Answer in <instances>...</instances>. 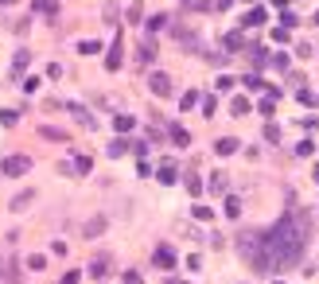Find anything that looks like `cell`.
<instances>
[{"label": "cell", "instance_id": "cell-1", "mask_svg": "<svg viewBox=\"0 0 319 284\" xmlns=\"http://www.w3.org/2000/svg\"><path fill=\"white\" fill-rule=\"evenodd\" d=\"M308 214L304 210H288L280 222H272L265 233H257L261 237V245L253 249V269H261V273H280V269H288V265H296L300 257H304V249H308Z\"/></svg>", "mask_w": 319, "mask_h": 284}, {"label": "cell", "instance_id": "cell-2", "mask_svg": "<svg viewBox=\"0 0 319 284\" xmlns=\"http://www.w3.org/2000/svg\"><path fill=\"white\" fill-rule=\"evenodd\" d=\"M0 171H4V175H24V171H31V160H27V156H8V160L0 164Z\"/></svg>", "mask_w": 319, "mask_h": 284}, {"label": "cell", "instance_id": "cell-3", "mask_svg": "<svg viewBox=\"0 0 319 284\" xmlns=\"http://www.w3.org/2000/svg\"><path fill=\"white\" fill-rule=\"evenodd\" d=\"M148 86H152V94H156V98H167V94H171V78H167V74H152V78H148Z\"/></svg>", "mask_w": 319, "mask_h": 284}, {"label": "cell", "instance_id": "cell-4", "mask_svg": "<svg viewBox=\"0 0 319 284\" xmlns=\"http://www.w3.org/2000/svg\"><path fill=\"white\" fill-rule=\"evenodd\" d=\"M167 136L175 140V148H187V144H191V136H187V129H183V125H167Z\"/></svg>", "mask_w": 319, "mask_h": 284}, {"label": "cell", "instance_id": "cell-5", "mask_svg": "<svg viewBox=\"0 0 319 284\" xmlns=\"http://www.w3.org/2000/svg\"><path fill=\"white\" fill-rule=\"evenodd\" d=\"M156 179H160V183H163V187H171V183H179V171L171 168V164H163V168L156 171Z\"/></svg>", "mask_w": 319, "mask_h": 284}, {"label": "cell", "instance_id": "cell-6", "mask_svg": "<svg viewBox=\"0 0 319 284\" xmlns=\"http://www.w3.org/2000/svg\"><path fill=\"white\" fill-rule=\"evenodd\" d=\"M265 20H268L265 8H253V12H245V20H241V24H245V27H261Z\"/></svg>", "mask_w": 319, "mask_h": 284}, {"label": "cell", "instance_id": "cell-7", "mask_svg": "<svg viewBox=\"0 0 319 284\" xmlns=\"http://www.w3.org/2000/svg\"><path fill=\"white\" fill-rule=\"evenodd\" d=\"M156 265H160V269H171V265H175V253H171L167 245H160V249H156Z\"/></svg>", "mask_w": 319, "mask_h": 284}, {"label": "cell", "instance_id": "cell-8", "mask_svg": "<svg viewBox=\"0 0 319 284\" xmlns=\"http://www.w3.org/2000/svg\"><path fill=\"white\" fill-rule=\"evenodd\" d=\"M214 152H218V156H230V152H238V140H234V136H222V140L214 144Z\"/></svg>", "mask_w": 319, "mask_h": 284}, {"label": "cell", "instance_id": "cell-9", "mask_svg": "<svg viewBox=\"0 0 319 284\" xmlns=\"http://www.w3.org/2000/svg\"><path fill=\"white\" fill-rule=\"evenodd\" d=\"M113 125H117V132H129V129H136V117H133V113H117Z\"/></svg>", "mask_w": 319, "mask_h": 284}, {"label": "cell", "instance_id": "cell-10", "mask_svg": "<svg viewBox=\"0 0 319 284\" xmlns=\"http://www.w3.org/2000/svg\"><path fill=\"white\" fill-rule=\"evenodd\" d=\"M106 66H109V70H117V66H121V39H113V47H109Z\"/></svg>", "mask_w": 319, "mask_h": 284}, {"label": "cell", "instance_id": "cell-11", "mask_svg": "<svg viewBox=\"0 0 319 284\" xmlns=\"http://www.w3.org/2000/svg\"><path fill=\"white\" fill-rule=\"evenodd\" d=\"M222 214H226V218H238V214H241V203H238V199L230 195V199L222 203Z\"/></svg>", "mask_w": 319, "mask_h": 284}, {"label": "cell", "instance_id": "cell-12", "mask_svg": "<svg viewBox=\"0 0 319 284\" xmlns=\"http://www.w3.org/2000/svg\"><path fill=\"white\" fill-rule=\"evenodd\" d=\"M272 105H276V90H268L265 98H261V105H257V109H261V117H272Z\"/></svg>", "mask_w": 319, "mask_h": 284}, {"label": "cell", "instance_id": "cell-13", "mask_svg": "<svg viewBox=\"0 0 319 284\" xmlns=\"http://www.w3.org/2000/svg\"><path fill=\"white\" fill-rule=\"evenodd\" d=\"M106 273H109V257H98V261L90 265V277H98V281H102Z\"/></svg>", "mask_w": 319, "mask_h": 284}, {"label": "cell", "instance_id": "cell-14", "mask_svg": "<svg viewBox=\"0 0 319 284\" xmlns=\"http://www.w3.org/2000/svg\"><path fill=\"white\" fill-rule=\"evenodd\" d=\"M24 66H27V51H20V55L12 58V70H8V74H12V78H16V74H20V70H24Z\"/></svg>", "mask_w": 319, "mask_h": 284}, {"label": "cell", "instance_id": "cell-15", "mask_svg": "<svg viewBox=\"0 0 319 284\" xmlns=\"http://www.w3.org/2000/svg\"><path fill=\"white\" fill-rule=\"evenodd\" d=\"M230 109H234V117H245V113H249V102H245V98H234Z\"/></svg>", "mask_w": 319, "mask_h": 284}, {"label": "cell", "instance_id": "cell-16", "mask_svg": "<svg viewBox=\"0 0 319 284\" xmlns=\"http://www.w3.org/2000/svg\"><path fill=\"white\" fill-rule=\"evenodd\" d=\"M156 58V43L148 39V43H140V62H152Z\"/></svg>", "mask_w": 319, "mask_h": 284}, {"label": "cell", "instance_id": "cell-17", "mask_svg": "<svg viewBox=\"0 0 319 284\" xmlns=\"http://www.w3.org/2000/svg\"><path fill=\"white\" fill-rule=\"evenodd\" d=\"M16 121H20V109H0V125H8V129H12Z\"/></svg>", "mask_w": 319, "mask_h": 284}, {"label": "cell", "instance_id": "cell-18", "mask_svg": "<svg viewBox=\"0 0 319 284\" xmlns=\"http://www.w3.org/2000/svg\"><path fill=\"white\" fill-rule=\"evenodd\" d=\"M35 195L31 191H24V195H16V203H12V210H27V203H31Z\"/></svg>", "mask_w": 319, "mask_h": 284}, {"label": "cell", "instance_id": "cell-19", "mask_svg": "<svg viewBox=\"0 0 319 284\" xmlns=\"http://www.w3.org/2000/svg\"><path fill=\"white\" fill-rule=\"evenodd\" d=\"M70 113L78 117V121H82V125H86V129H94V117L86 113V109H82V105H74V109H70Z\"/></svg>", "mask_w": 319, "mask_h": 284}, {"label": "cell", "instance_id": "cell-20", "mask_svg": "<svg viewBox=\"0 0 319 284\" xmlns=\"http://www.w3.org/2000/svg\"><path fill=\"white\" fill-rule=\"evenodd\" d=\"M78 51H82V55H98V51H102V43H94V39H86V43H78Z\"/></svg>", "mask_w": 319, "mask_h": 284}, {"label": "cell", "instance_id": "cell-21", "mask_svg": "<svg viewBox=\"0 0 319 284\" xmlns=\"http://www.w3.org/2000/svg\"><path fill=\"white\" fill-rule=\"evenodd\" d=\"M241 82H245V90H261V86H265V82H261V74H245Z\"/></svg>", "mask_w": 319, "mask_h": 284}, {"label": "cell", "instance_id": "cell-22", "mask_svg": "<svg viewBox=\"0 0 319 284\" xmlns=\"http://www.w3.org/2000/svg\"><path fill=\"white\" fill-rule=\"evenodd\" d=\"M179 105H183V109H195V105H199V90H191V94H183V102H179Z\"/></svg>", "mask_w": 319, "mask_h": 284}, {"label": "cell", "instance_id": "cell-23", "mask_svg": "<svg viewBox=\"0 0 319 284\" xmlns=\"http://www.w3.org/2000/svg\"><path fill=\"white\" fill-rule=\"evenodd\" d=\"M125 152H129V140H113L109 144V156H125Z\"/></svg>", "mask_w": 319, "mask_h": 284}, {"label": "cell", "instance_id": "cell-24", "mask_svg": "<svg viewBox=\"0 0 319 284\" xmlns=\"http://www.w3.org/2000/svg\"><path fill=\"white\" fill-rule=\"evenodd\" d=\"M35 12H47V16H51V12H54V0H35Z\"/></svg>", "mask_w": 319, "mask_h": 284}, {"label": "cell", "instance_id": "cell-25", "mask_svg": "<svg viewBox=\"0 0 319 284\" xmlns=\"http://www.w3.org/2000/svg\"><path fill=\"white\" fill-rule=\"evenodd\" d=\"M163 24H167V16H163V12H160V16H152V20H148V27H152V31H160Z\"/></svg>", "mask_w": 319, "mask_h": 284}, {"label": "cell", "instance_id": "cell-26", "mask_svg": "<svg viewBox=\"0 0 319 284\" xmlns=\"http://www.w3.org/2000/svg\"><path fill=\"white\" fill-rule=\"evenodd\" d=\"M133 156H136V160H144V156H148V144H140V140H136V144H133Z\"/></svg>", "mask_w": 319, "mask_h": 284}, {"label": "cell", "instance_id": "cell-27", "mask_svg": "<svg viewBox=\"0 0 319 284\" xmlns=\"http://www.w3.org/2000/svg\"><path fill=\"white\" fill-rule=\"evenodd\" d=\"M312 148H316V144H312V140H304V144H296V156H312Z\"/></svg>", "mask_w": 319, "mask_h": 284}, {"label": "cell", "instance_id": "cell-28", "mask_svg": "<svg viewBox=\"0 0 319 284\" xmlns=\"http://www.w3.org/2000/svg\"><path fill=\"white\" fill-rule=\"evenodd\" d=\"M27 269H47V261H43V257L35 253V257H27Z\"/></svg>", "mask_w": 319, "mask_h": 284}, {"label": "cell", "instance_id": "cell-29", "mask_svg": "<svg viewBox=\"0 0 319 284\" xmlns=\"http://www.w3.org/2000/svg\"><path fill=\"white\" fill-rule=\"evenodd\" d=\"M82 281V273H78V269H74V273H66V277H62V284H78Z\"/></svg>", "mask_w": 319, "mask_h": 284}, {"label": "cell", "instance_id": "cell-30", "mask_svg": "<svg viewBox=\"0 0 319 284\" xmlns=\"http://www.w3.org/2000/svg\"><path fill=\"white\" fill-rule=\"evenodd\" d=\"M125 284H140V273H125Z\"/></svg>", "mask_w": 319, "mask_h": 284}, {"label": "cell", "instance_id": "cell-31", "mask_svg": "<svg viewBox=\"0 0 319 284\" xmlns=\"http://www.w3.org/2000/svg\"><path fill=\"white\" fill-rule=\"evenodd\" d=\"M230 4H234V0H214V8H230Z\"/></svg>", "mask_w": 319, "mask_h": 284}, {"label": "cell", "instance_id": "cell-32", "mask_svg": "<svg viewBox=\"0 0 319 284\" xmlns=\"http://www.w3.org/2000/svg\"><path fill=\"white\" fill-rule=\"evenodd\" d=\"M4 4H16V0H0V8H4Z\"/></svg>", "mask_w": 319, "mask_h": 284}, {"label": "cell", "instance_id": "cell-33", "mask_svg": "<svg viewBox=\"0 0 319 284\" xmlns=\"http://www.w3.org/2000/svg\"><path fill=\"white\" fill-rule=\"evenodd\" d=\"M167 284H183V281H175V277H171V281H167Z\"/></svg>", "mask_w": 319, "mask_h": 284}, {"label": "cell", "instance_id": "cell-34", "mask_svg": "<svg viewBox=\"0 0 319 284\" xmlns=\"http://www.w3.org/2000/svg\"><path fill=\"white\" fill-rule=\"evenodd\" d=\"M316 27H319V12H316Z\"/></svg>", "mask_w": 319, "mask_h": 284}, {"label": "cell", "instance_id": "cell-35", "mask_svg": "<svg viewBox=\"0 0 319 284\" xmlns=\"http://www.w3.org/2000/svg\"><path fill=\"white\" fill-rule=\"evenodd\" d=\"M316 179H319V168H316Z\"/></svg>", "mask_w": 319, "mask_h": 284}]
</instances>
